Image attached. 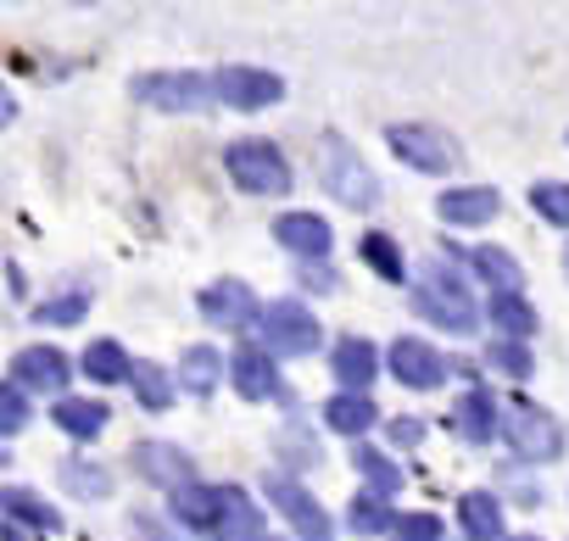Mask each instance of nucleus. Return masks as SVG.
<instances>
[{"mask_svg":"<svg viewBox=\"0 0 569 541\" xmlns=\"http://www.w3.org/2000/svg\"><path fill=\"white\" fill-rule=\"evenodd\" d=\"M168 508H173V519L190 524V530H218L229 497H223V485H184V491H173Z\"/></svg>","mask_w":569,"mask_h":541,"instance_id":"16","label":"nucleus"},{"mask_svg":"<svg viewBox=\"0 0 569 541\" xmlns=\"http://www.w3.org/2000/svg\"><path fill=\"white\" fill-rule=\"evenodd\" d=\"M397 541H441V519L436 513H408V519H397Z\"/></svg>","mask_w":569,"mask_h":541,"instance_id":"38","label":"nucleus"},{"mask_svg":"<svg viewBox=\"0 0 569 541\" xmlns=\"http://www.w3.org/2000/svg\"><path fill=\"white\" fill-rule=\"evenodd\" d=\"M62 485L68 491H84V497H107L112 491V474L96 469V463H62Z\"/></svg>","mask_w":569,"mask_h":541,"instance_id":"34","label":"nucleus"},{"mask_svg":"<svg viewBox=\"0 0 569 541\" xmlns=\"http://www.w3.org/2000/svg\"><path fill=\"white\" fill-rule=\"evenodd\" d=\"M129 385H134V397H140L151 413H162V408L173 402V380H168V369H157V363H134Z\"/></svg>","mask_w":569,"mask_h":541,"instance_id":"29","label":"nucleus"},{"mask_svg":"<svg viewBox=\"0 0 569 541\" xmlns=\"http://www.w3.org/2000/svg\"><path fill=\"white\" fill-rule=\"evenodd\" d=\"M68 358L57 352V347H23L18 358H12V385H23V391H46V397H62L68 391Z\"/></svg>","mask_w":569,"mask_h":541,"instance_id":"12","label":"nucleus"},{"mask_svg":"<svg viewBox=\"0 0 569 541\" xmlns=\"http://www.w3.org/2000/svg\"><path fill=\"white\" fill-rule=\"evenodd\" d=\"M23 424H29V397H23V385H7L0 391V430L18 435Z\"/></svg>","mask_w":569,"mask_h":541,"instance_id":"37","label":"nucleus"},{"mask_svg":"<svg viewBox=\"0 0 569 541\" xmlns=\"http://www.w3.org/2000/svg\"><path fill=\"white\" fill-rule=\"evenodd\" d=\"M452 424L469 435V441H491L497 435V402H491V391H463L458 397V408H452Z\"/></svg>","mask_w":569,"mask_h":541,"instance_id":"20","label":"nucleus"},{"mask_svg":"<svg viewBox=\"0 0 569 541\" xmlns=\"http://www.w3.org/2000/svg\"><path fill=\"white\" fill-rule=\"evenodd\" d=\"M262 341H268V352H279V358H308L319 341H325V330H319V319L302 308V302H273L268 313H262Z\"/></svg>","mask_w":569,"mask_h":541,"instance_id":"5","label":"nucleus"},{"mask_svg":"<svg viewBox=\"0 0 569 541\" xmlns=\"http://www.w3.org/2000/svg\"><path fill=\"white\" fill-rule=\"evenodd\" d=\"M201 313H207L212 324H223V330H251V324H262V308H257L251 285H240V280L207 285V291H201Z\"/></svg>","mask_w":569,"mask_h":541,"instance_id":"11","label":"nucleus"},{"mask_svg":"<svg viewBox=\"0 0 569 541\" xmlns=\"http://www.w3.org/2000/svg\"><path fill=\"white\" fill-rule=\"evenodd\" d=\"M497 207H502V196H497V190H486V184L447 190V196L436 201V212H441L447 223H491V218H497Z\"/></svg>","mask_w":569,"mask_h":541,"instance_id":"19","label":"nucleus"},{"mask_svg":"<svg viewBox=\"0 0 569 541\" xmlns=\"http://www.w3.org/2000/svg\"><path fill=\"white\" fill-rule=\"evenodd\" d=\"M391 441H397V447H419V441H425V424H419V419H397V424H391Z\"/></svg>","mask_w":569,"mask_h":541,"instance_id":"39","label":"nucleus"},{"mask_svg":"<svg viewBox=\"0 0 569 541\" xmlns=\"http://www.w3.org/2000/svg\"><path fill=\"white\" fill-rule=\"evenodd\" d=\"M491 324L508 335V341H525L536 330V308L525 297H491Z\"/></svg>","mask_w":569,"mask_h":541,"instance_id":"28","label":"nucleus"},{"mask_svg":"<svg viewBox=\"0 0 569 541\" xmlns=\"http://www.w3.org/2000/svg\"><path fill=\"white\" fill-rule=\"evenodd\" d=\"M386 140H391V151H397L408 168H419V173H447V168L458 162L452 140H447L441 129H425V123H397Z\"/></svg>","mask_w":569,"mask_h":541,"instance_id":"8","label":"nucleus"},{"mask_svg":"<svg viewBox=\"0 0 569 541\" xmlns=\"http://www.w3.org/2000/svg\"><path fill=\"white\" fill-rule=\"evenodd\" d=\"M347 519H352V530H358V535H380V530H397V524H391V508H386V497H380V491H358V497H352V513H347Z\"/></svg>","mask_w":569,"mask_h":541,"instance_id":"31","label":"nucleus"},{"mask_svg":"<svg viewBox=\"0 0 569 541\" xmlns=\"http://www.w3.org/2000/svg\"><path fill=\"white\" fill-rule=\"evenodd\" d=\"M51 419H57V430H68L73 441H96V435L107 430V408H101V402H79V397H62Z\"/></svg>","mask_w":569,"mask_h":541,"instance_id":"23","label":"nucleus"},{"mask_svg":"<svg viewBox=\"0 0 569 541\" xmlns=\"http://www.w3.org/2000/svg\"><path fill=\"white\" fill-rule=\"evenodd\" d=\"M358 474H363V480H369V491H380V497L402 491V469H397L386 452H375V447H358Z\"/></svg>","mask_w":569,"mask_h":541,"instance_id":"30","label":"nucleus"},{"mask_svg":"<svg viewBox=\"0 0 569 541\" xmlns=\"http://www.w3.org/2000/svg\"><path fill=\"white\" fill-rule=\"evenodd\" d=\"M268 502L297 524V535L302 541H336V530H330V513L291 480V474H268Z\"/></svg>","mask_w":569,"mask_h":541,"instance_id":"7","label":"nucleus"},{"mask_svg":"<svg viewBox=\"0 0 569 541\" xmlns=\"http://www.w3.org/2000/svg\"><path fill=\"white\" fill-rule=\"evenodd\" d=\"M330 369H336V380L347 385V391H369L375 385V374H380V352H375V341H363V335H347L341 347H336V358H330Z\"/></svg>","mask_w":569,"mask_h":541,"instance_id":"15","label":"nucleus"},{"mask_svg":"<svg viewBox=\"0 0 569 541\" xmlns=\"http://www.w3.org/2000/svg\"><path fill=\"white\" fill-rule=\"evenodd\" d=\"M90 313V297H57V302H40L34 324H79Z\"/></svg>","mask_w":569,"mask_h":541,"instance_id":"36","label":"nucleus"},{"mask_svg":"<svg viewBox=\"0 0 569 541\" xmlns=\"http://www.w3.org/2000/svg\"><path fill=\"white\" fill-rule=\"evenodd\" d=\"M212 96H218V79H201V73H146V79H134V101L162 107V112H201V107H212Z\"/></svg>","mask_w":569,"mask_h":541,"instance_id":"6","label":"nucleus"},{"mask_svg":"<svg viewBox=\"0 0 569 541\" xmlns=\"http://www.w3.org/2000/svg\"><path fill=\"white\" fill-rule=\"evenodd\" d=\"M486 363H491V369H502V374H513V380H525V374H530V352H525V341H491Z\"/></svg>","mask_w":569,"mask_h":541,"instance_id":"35","label":"nucleus"},{"mask_svg":"<svg viewBox=\"0 0 569 541\" xmlns=\"http://www.w3.org/2000/svg\"><path fill=\"white\" fill-rule=\"evenodd\" d=\"M475 274L491 280V297H519V285H525L519 262H513L502 246H480V251H475Z\"/></svg>","mask_w":569,"mask_h":541,"instance_id":"21","label":"nucleus"},{"mask_svg":"<svg viewBox=\"0 0 569 541\" xmlns=\"http://www.w3.org/2000/svg\"><path fill=\"white\" fill-rule=\"evenodd\" d=\"M223 168L251 196H284V190H291V162H284L279 146H268V140H234L223 151Z\"/></svg>","mask_w":569,"mask_h":541,"instance_id":"3","label":"nucleus"},{"mask_svg":"<svg viewBox=\"0 0 569 541\" xmlns=\"http://www.w3.org/2000/svg\"><path fill=\"white\" fill-rule=\"evenodd\" d=\"M84 374H90V380H101V385H118V380H129V374H134V363L123 358V347H118V341H96V347L84 352Z\"/></svg>","mask_w":569,"mask_h":541,"instance_id":"27","label":"nucleus"},{"mask_svg":"<svg viewBox=\"0 0 569 541\" xmlns=\"http://www.w3.org/2000/svg\"><path fill=\"white\" fill-rule=\"evenodd\" d=\"M229 380H234V391L251 397V402H262V397L279 391V374H273L268 352H257V347H240V352L229 358Z\"/></svg>","mask_w":569,"mask_h":541,"instance_id":"18","label":"nucleus"},{"mask_svg":"<svg viewBox=\"0 0 569 541\" xmlns=\"http://www.w3.org/2000/svg\"><path fill=\"white\" fill-rule=\"evenodd\" d=\"M413 302H419V313H425V319L447 324L452 335H475V324H480V313H475V302H469L463 280L452 274V268H441V262H430V268H425V280H419Z\"/></svg>","mask_w":569,"mask_h":541,"instance_id":"2","label":"nucleus"},{"mask_svg":"<svg viewBox=\"0 0 569 541\" xmlns=\"http://www.w3.org/2000/svg\"><path fill=\"white\" fill-rule=\"evenodd\" d=\"M0 508H7V519L12 524H34V530H62V513L57 508H46L34 491H23V485H7V491H0Z\"/></svg>","mask_w":569,"mask_h":541,"instance_id":"22","label":"nucleus"},{"mask_svg":"<svg viewBox=\"0 0 569 541\" xmlns=\"http://www.w3.org/2000/svg\"><path fill=\"white\" fill-rule=\"evenodd\" d=\"M452 369H458V363H447L436 347H425V341H413V335H402V341L391 347V374H397L402 385H413V391H436Z\"/></svg>","mask_w":569,"mask_h":541,"instance_id":"10","label":"nucleus"},{"mask_svg":"<svg viewBox=\"0 0 569 541\" xmlns=\"http://www.w3.org/2000/svg\"><path fill=\"white\" fill-rule=\"evenodd\" d=\"M218 374H223V358H218L212 347H190V352L179 358V380H184V391H196V397H207V391L218 385Z\"/></svg>","mask_w":569,"mask_h":541,"instance_id":"26","label":"nucleus"},{"mask_svg":"<svg viewBox=\"0 0 569 541\" xmlns=\"http://www.w3.org/2000/svg\"><path fill=\"white\" fill-rule=\"evenodd\" d=\"M319 179H325V190H330L336 201H347V207H358V212L380 207V179L369 173V162H363L341 134H325V140H319Z\"/></svg>","mask_w":569,"mask_h":541,"instance_id":"1","label":"nucleus"},{"mask_svg":"<svg viewBox=\"0 0 569 541\" xmlns=\"http://www.w3.org/2000/svg\"><path fill=\"white\" fill-rule=\"evenodd\" d=\"M519 541H536V535H519Z\"/></svg>","mask_w":569,"mask_h":541,"instance_id":"42","label":"nucleus"},{"mask_svg":"<svg viewBox=\"0 0 569 541\" xmlns=\"http://www.w3.org/2000/svg\"><path fill=\"white\" fill-rule=\"evenodd\" d=\"M530 207H536L547 223H563V229H569V184H558V179L536 184V190H530Z\"/></svg>","mask_w":569,"mask_h":541,"instance_id":"33","label":"nucleus"},{"mask_svg":"<svg viewBox=\"0 0 569 541\" xmlns=\"http://www.w3.org/2000/svg\"><path fill=\"white\" fill-rule=\"evenodd\" d=\"M129 458H134V474H140V480H151V485H168V491H184V485H196V469H190V458H184L179 447H168V441H140Z\"/></svg>","mask_w":569,"mask_h":541,"instance_id":"13","label":"nucleus"},{"mask_svg":"<svg viewBox=\"0 0 569 541\" xmlns=\"http://www.w3.org/2000/svg\"><path fill=\"white\" fill-rule=\"evenodd\" d=\"M458 519H463V530H469L475 541H497V535H502V508H497L491 491H463Z\"/></svg>","mask_w":569,"mask_h":541,"instance_id":"24","label":"nucleus"},{"mask_svg":"<svg viewBox=\"0 0 569 541\" xmlns=\"http://www.w3.org/2000/svg\"><path fill=\"white\" fill-rule=\"evenodd\" d=\"M502 435L513 441L519 458H536V463H552V458L563 452V424H558L547 408H536V402H508Z\"/></svg>","mask_w":569,"mask_h":541,"instance_id":"4","label":"nucleus"},{"mask_svg":"<svg viewBox=\"0 0 569 541\" xmlns=\"http://www.w3.org/2000/svg\"><path fill=\"white\" fill-rule=\"evenodd\" d=\"M223 497H229V508H223V524L212 530L218 541H284V535L268 530V519L257 513V502L240 485H223Z\"/></svg>","mask_w":569,"mask_h":541,"instance_id":"14","label":"nucleus"},{"mask_svg":"<svg viewBox=\"0 0 569 541\" xmlns=\"http://www.w3.org/2000/svg\"><path fill=\"white\" fill-rule=\"evenodd\" d=\"M284 96V79L268 73V68H223L218 73V101L240 107V112H262Z\"/></svg>","mask_w":569,"mask_h":541,"instance_id":"9","label":"nucleus"},{"mask_svg":"<svg viewBox=\"0 0 569 541\" xmlns=\"http://www.w3.org/2000/svg\"><path fill=\"white\" fill-rule=\"evenodd\" d=\"M375 402L369 397H358V391H341V397H330L325 402V419H330V430H341V435H363L369 424H375Z\"/></svg>","mask_w":569,"mask_h":541,"instance_id":"25","label":"nucleus"},{"mask_svg":"<svg viewBox=\"0 0 569 541\" xmlns=\"http://www.w3.org/2000/svg\"><path fill=\"white\" fill-rule=\"evenodd\" d=\"M563 268H569V251H563Z\"/></svg>","mask_w":569,"mask_h":541,"instance_id":"41","label":"nucleus"},{"mask_svg":"<svg viewBox=\"0 0 569 541\" xmlns=\"http://www.w3.org/2000/svg\"><path fill=\"white\" fill-rule=\"evenodd\" d=\"M0 541H23V530H18V524H7V535H0Z\"/></svg>","mask_w":569,"mask_h":541,"instance_id":"40","label":"nucleus"},{"mask_svg":"<svg viewBox=\"0 0 569 541\" xmlns=\"http://www.w3.org/2000/svg\"><path fill=\"white\" fill-rule=\"evenodd\" d=\"M273 234H279L284 251H297V257H330V223L319 212H284L273 223Z\"/></svg>","mask_w":569,"mask_h":541,"instance_id":"17","label":"nucleus"},{"mask_svg":"<svg viewBox=\"0 0 569 541\" xmlns=\"http://www.w3.org/2000/svg\"><path fill=\"white\" fill-rule=\"evenodd\" d=\"M363 262H369V268H380V274H386L391 285H402V280H408L402 251H397V240H391V234H363Z\"/></svg>","mask_w":569,"mask_h":541,"instance_id":"32","label":"nucleus"}]
</instances>
